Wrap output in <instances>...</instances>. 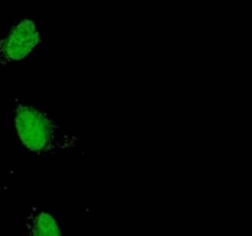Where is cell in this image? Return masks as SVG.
I'll return each mask as SVG.
<instances>
[{"label": "cell", "instance_id": "6da1fadb", "mask_svg": "<svg viewBox=\"0 0 252 236\" xmlns=\"http://www.w3.org/2000/svg\"><path fill=\"white\" fill-rule=\"evenodd\" d=\"M13 117L19 142L35 156L54 154L81 142V137L68 134L49 114L24 101L14 99Z\"/></svg>", "mask_w": 252, "mask_h": 236}, {"label": "cell", "instance_id": "7a4b0ae2", "mask_svg": "<svg viewBox=\"0 0 252 236\" xmlns=\"http://www.w3.org/2000/svg\"><path fill=\"white\" fill-rule=\"evenodd\" d=\"M43 43L41 31L32 18H21L13 22L0 38V66L18 65L33 54Z\"/></svg>", "mask_w": 252, "mask_h": 236}, {"label": "cell", "instance_id": "3957f363", "mask_svg": "<svg viewBox=\"0 0 252 236\" xmlns=\"http://www.w3.org/2000/svg\"><path fill=\"white\" fill-rule=\"evenodd\" d=\"M26 232L29 236H62V230L55 217L38 206H32L26 219Z\"/></svg>", "mask_w": 252, "mask_h": 236}]
</instances>
